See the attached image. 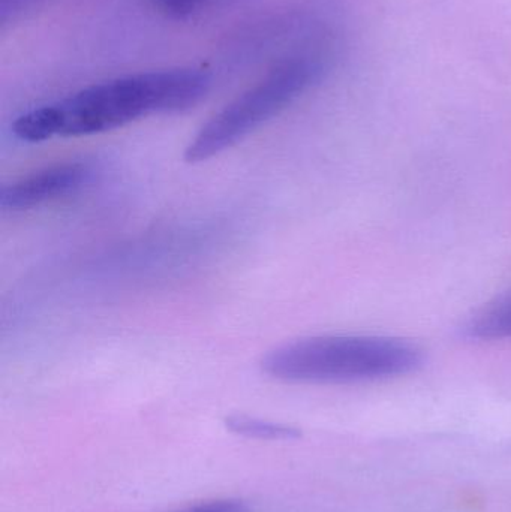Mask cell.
<instances>
[{
    "mask_svg": "<svg viewBox=\"0 0 511 512\" xmlns=\"http://www.w3.org/2000/svg\"><path fill=\"white\" fill-rule=\"evenodd\" d=\"M210 86L212 75L203 69L125 75L21 114L12 123V132L26 143L102 134L141 117L188 110L207 95Z\"/></svg>",
    "mask_w": 511,
    "mask_h": 512,
    "instance_id": "6da1fadb",
    "label": "cell"
},
{
    "mask_svg": "<svg viewBox=\"0 0 511 512\" xmlns=\"http://www.w3.org/2000/svg\"><path fill=\"white\" fill-rule=\"evenodd\" d=\"M422 351L381 336H318L285 343L261 361L270 378L302 384H356L414 372Z\"/></svg>",
    "mask_w": 511,
    "mask_h": 512,
    "instance_id": "7a4b0ae2",
    "label": "cell"
},
{
    "mask_svg": "<svg viewBox=\"0 0 511 512\" xmlns=\"http://www.w3.org/2000/svg\"><path fill=\"white\" fill-rule=\"evenodd\" d=\"M327 66V53L320 50L303 51L279 62L198 131L186 147V162L207 161L239 143L315 86Z\"/></svg>",
    "mask_w": 511,
    "mask_h": 512,
    "instance_id": "3957f363",
    "label": "cell"
},
{
    "mask_svg": "<svg viewBox=\"0 0 511 512\" xmlns=\"http://www.w3.org/2000/svg\"><path fill=\"white\" fill-rule=\"evenodd\" d=\"M90 174L89 165L83 162L53 165L3 186L0 207L9 212H21L42 206L77 191L89 180Z\"/></svg>",
    "mask_w": 511,
    "mask_h": 512,
    "instance_id": "277c9868",
    "label": "cell"
},
{
    "mask_svg": "<svg viewBox=\"0 0 511 512\" xmlns=\"http://www.w3.org/2000/svg\"><path fill=\"white\" fill-rule=\"evenodd\" d=\"M465 333L477 340L511 339V289L479 310Z\"/></svg>",
    "mask_w": 511,
    "mask_h": 512,
    "instance_id": "5b68a950",
    "label": "cell"
},
{
    "mask_svg": "<svg viewBox=\"0 0 511 512\" xmlns=\"http://www.w3.org/2000/svg\"><path fill=\"white\" fill-rule=\"evenodd\" d=\"M227 426L230 427L231 432L237 433V435H243L246 438L267 439V441L293 439L299 435L296 429H291L284 424L246 417V415H233L228 418Z\"/></svg>",
    "mask_w": 511,
    "mask_h": 512,
    "instance_id": "8992f818",
    "label": "cell"
},
{
    "mask_svg": "<svg viewBox=\"0 0 511 512\" xmlns=\"http://www.w3.org/2000/svg\"><path fill=\"white\" fill-rule=\"evenodd\" d=\"M159 12L174 20H191L215 8L222 0H152Z\"/></svg>",
    "mask_w": 511,
    "mask_h": 512,
    "instance_id": "52a82bcc",
    "label": "cell"
},
{
    "mask_svg": "<svg viewBox=\"0 0 511 512\" xmlns=\"http://www.w3.org/2000/svg\"><path fill=\"white\" fill-rule=\"evenodd\" d=\"M47 0H0V21L2 26L11 23V21L18 20L23 17L27 12L33 11L38 8L42 3Z\"/></svg>",
    "mask_w": 511,
    "mask_h": 512,
    "instance_id": "ba28073f",
    "label": "cell"
},
{
    "mask_svg": "<svg viewBox=\"0 0 511 512\" xmlns=\"http://www.w3.org/2000/svg\"><path fill=\"white\" fill-rule=\"evenodd\" d=\"M183 512H249V510L239 501H215Z\"/></svg>",
    "mask_w": 511,
    "mask_h": 512,
    "instance_id": "9c48e42d",
    "label": "cell"
}]
</instances>
